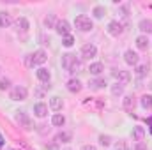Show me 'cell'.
<instances>
[{
    "label": "cell",
    "instance_id": "obj_1",
    "mask_svg": "<svg viewBox=\"0 0 152 150\" xmlns=\"http://www.w3.org/2000/svg\"><path fill=\"white\" fill-rule=\"evenodd\" d=\"M75 25H76V28H78V30H81V32H90V30L94 28V23H92V20H90L88 16H85V14H80V16H76Z\"/></svg>",
    "mask_w": 152,
    "mask_h": 150
},
{
    "label": "cell",
    "instance_id": "obj_2",
    "mask_svg": "<svg viewBox=\"0 0 152 150\" xmlns=\"http://www.w3.org/2000/svg\"><path fill=\"white\" fill-rule=\"evenodd\" d=\"M27 95H28V90H27L25 87H21V85L14 87V88L11 90V99H12V101H25Z\"/></svg>",
    "mask_w": 152,
    "mask_h": 150
},
{
    "label": "cell",
    "instance_id": "obj_3",
    "mask_svg": "<svg viewBox=\"0 0 152 150\" xmlns=\"http://www.w3.org/2000/svg\"><path fill=\"white\" fill-rule=\"evenodd\" d=\"M16 122H18L20 127H23L25 131H30V129H32V120H30V117H28L25 111H18V115H16Z\"/></svg>",
    "mask_w": 152,
    "mask_h": 150
},
{
    "label": "cell",
    "instance_id": "obj_4",
    "mask_svg": "<svg viewBox=\"0 0 152 150\" xmlns=\"http://www.w3.org/2000/svg\"><path fill=\"white\" fill-rule=\"evenodd\" d=\"M55 30H57V34H60L62 37H66V36H69V32H71V25H69L67 20H60V21H57Z\"/></svg>",
    "mask_w": 152,
    "mask_h": 150
},
{
    "label": "cell",
    "instance_id": "obj_5",
    "mask_svg": "<svg viewBox=\"0 0 152 150\" xmlns=\"http://www.w3.org/2000/svg\"><path fill=\"white\" fill-rule=\"evenodd\" d=\"M113 78L120 83V85H127L129 81H131V74H129V71H120V69H115L113 73Z\"/></svg>",
    "mask_w": 152,
    "mask_h": 150
},
{
    "label": "cell",
    "instance_id": "obj_6",
    "mask_svg": "<svg viewBox=\"0 0 152 150\" xmlns=\"http://www.w3.org/2000/svg\"><path fill=\"white\" fill-rule=\"evenodd\" d=\"M76 62V57L73 53H66V55H62V67L66 69V71H71V67L75 66Z\"/></svg>",
    "mask_w": 152,
    "mask_h": 150
},
{
    "label": "cell",
    "instance_id": "obj_7",
    "mask_svg": "<svg viewBox=\"0 0 152 150\" xmlns=\"http://www.w3.org/2000/svg\"><path fill=\"white\" fill-rule=\"evenodd\" d=\"M122 32H124V28H122V23L120 21H110V25H108V34L110 36L118 37Z\"/></svg>",
    "mask_w": 152,
    "mask_h": 150
},
{
    "label": "cell",
    "instance_id": "obj_8",
    "mask_svg": "<svg viewBox=\"0 0 152 150\" xmlns=\"http://www.w3.org/2000/svg\"><path fill=\"white\" fill-rule=\"evenodd\" d=\"M97 55V48L94 46V44H85L83 48H81V57L83 58H92V57H96Z\"/></svg>",
    "mask_w": 152,
    "mask_h": 150
},
{
    "label": "cell",
    "instance_id": "obj_9",
    "mask_svg": "<svg viewBox=\"0 0 152 150\" xmlns=\"http://www.w3.org/2000/svg\"><path fill=\"white\" fill-rule=\"evenodd\" d=\"M124 60H126V64H129V66H136V64H138V53L133 51V50H127V51L124 53Z\"/></svg>",
    "mask_w": 152,
    "mask_h": 150
},
{
    "label": "cell",
    "instance_id": "obj_10",
    "mask_svg": "<svg viewBox=\"0 0 152 150\" xmlns=\"http://www.w3.org/2000/svg\"><path fill=\"white\" fill-rule=\"evenodd\" d=\"M122 106H124V110H126V111L133 113L134 106H136V101H134V97H133V95H126V97H124V101H122Z\"/></svg>",
    "mask_w": 152,
    "mask_h": 150
},
{
    "label": "cell",
    "instance_id": "obj_11",
    "mask_svg": "<svg viewBox=\"0 0 152 150\" xmlns=\"http://www.w3.org/2000/svg\"><path fill=\"white\" fill-rule=\"evenodd\" d=\"M32 58H34V66H39V64H44V62H46L48 55H46L44 50H37V51L32 55Z\"/></svg>",
    "mask_w": 152,
    "mask_h": 150
},
{
    "label": "cell",
    "instance_id": "obj_12",
    "mask_svg": "<svg viewBox=\"0 0 152 150\" xmlns=\"http://www.w3.org/2000/svg\"><path fill=\"white\" fill-rule=\"evenodd\" d=\"M34 113H36V117H39V118H44L48 115V106L44 103H37L34 106Z\"/></svg>",
    "mask_w": 152,
    "mask_h": 150
},
{
    "label": "cell",
    "instance_id": "obj_13",
    "mask_svg": "<svg viewBox=\"0 0 152 150\" xmlns=\"http://www.w3.org/2000/svg\"><path fill=\"white\" fill-rule=\"evenodd\" d=\"M11 23H12L11 14H9V12H5V11H0V27H2V28H7Z\"/></svg>",
    "mask_w": 152,
    "mask_h": 150
},
{
    "label": "cell",
    "instance_id": "obj_14",
    "mask_svg": "<svg viewBox=\"0 0 152 150\" xmlns=\"http://www.w3.org/2000/svg\"><path fill=\"white\" fill-rule=\"evenodd\" d=\"M37 78H39V81H42V83H50L51 74H50V71H48V69L39 67V69H37Z\"/></svg>",
    "mask_w": 152,
    "mask_h": 150
},
{
    "label": "cell",
    "instance_id": "obj_15",
    "mask_svg": "<svg viewBox=\"0 0 152 150\" xmlns=\"http://www.w3.org/2000/svg\"><path fill=\"white\" fill-rule=\"evenodd\" d=\"M67 90L73 92V94H78V92L81 90V83H80L78 79H75V78L69 79V81H67Z\"/></svg>",
    "mask_w": 152,
    "mask_h": 150
},
{
    "label": "cell",
    "instance_id": "obj_16",
    "mask_svg": "<svg viewBox=\"0 0 152 150\" xmlns=\"http://www.w3.org/2000/svg\"><path fill=\"white\" fill-rule=\"evenodd\" d=\"M50 108H51L53 111H60V110H62V99L57 97V95L51 97V99H50Z\"/></svg>",
    "mask_w": 152,
    "mask_h": 150
},
{
    "label": "cell",
    "instance_id": "obj_17",
    "mask_svg": "<svg viewBox=\"0 0 152 150\" xmlns=\"http://www.w3.org/2000/svg\"><path fill=\"white\" fill-rule=\"evenodd\" d=\"M143 138H145V129H143V127H140V125H136V127L133 129V140L142 141Z\"/></svg>",
    "mask_w": 152,
    "mask_h": 150
},
{
    "label": "cell",
    "instance_id": "obj_18",
    "mask_svg": "<svg viewBox=\"0 0 152 150\" xmlns=\"http://www.w3.org/2000/svg\"><path fill=\"white\" fill-rule=\"evenodd\" d=\"M88 71H90V74H101L103 71H104V66L101 64V62H94V64H90V67H88Z\"/></svg>",
    "mask_w": 152,
    "mask_h": 150
},
{
    "label": "cell",
    "instance_id": "obj_19",
    "mask_svg": "<svg viewBox=\"0 0 152 150\" xmlns=\"http://www.w3.org/2000/svg\"><path fill=\"white\" fill-rule=\"evenodd\" d=\"M88 87H90L92 90H101V88H104V87H106V81H104V79H101V78H99V79H92V81L88 83Z\"/></svg>",
    "mask_w": 152,
    "mask_h": 150
},
{
    "label": "cell",
    "instance_id": "obj_20",
    "mask_svg": "<svg viewBox=\"0 0 152 150\" xmlns=\"http://www.w3.org/2000/svg\"><path fill=\"white\" fill-rule=\"evenodd\" d=\"M51 124H53V125H57V127H62V125L66 124V117H64L62 113H55V115H53V118H51Z\"/></svg>",
    "mask_w": 152,
    "mask_h": 150
},
{
    "label": "cell",
    "instance_id": "obj_21",
    "mask_svg": "<svg viewBox=\"0 0 152 150\" xmlns=\"http://www.w3.org/2000/svg\"><path fill=\"white\" fill-rule=\"evenodd\" d=\"M71 138H73V136H71V133L62 131V133H58V134H57V138H55V140H57V143H69V141H71Z\"/></svg>",
    "mask_w": 152,
    "mask_h": 150
},
{
    "label": "cell",
    "instance_id": "obj_22",
    "mask_svg": "<svg viewBox=\"0 0 152 150\" xmlns=\"http://www.w3.org/2000/svg\"><path fill=\"white\" fill-rule=\"evenodd\" d=\"M136 46H138L140 50H147V48H149V39H147V36L136 37Z\"/></svg>",
    "mask_w": 152,
    "mask_h": 150
},
{
    "label": "cell",
    "instance_id": "obj_23",
    "mask_svg": "<svg viewBox=\"0 0 152 150\" xmlns=\"http://www.w3.org/2000/svg\"><path fill=\"white\" fill-rule=\"evenodd\" d=\"M16 27H18L21 32H27V30H28V20H27V18H18Z\"/></svg>",
    "mask_w": 152,
    "mask_h": 150
},
{
    "label": "cell",
    "instance_id": "obj_24",
    "mask_svg": "<svg viewBox=\"0 0 152 150\" xmlns=\"http://www.w3.org/2000/svg\"><path fill=\"white\" fill-rule=\"evenodd\" d=\"M142 106H143L145 110H151L152 108V95L151 94H145V95L142 97Z\"/></svg>",
    "mask_w": 152,
    "mask_h": 150
},
{
    "label": "cell",
    "instance_id": "obj_25",
    "mask_svg": "<svg viewBox=\"0 0 152 150\" xmlns=\"http://www.w3.org/2000/svg\"><path fill=\"white\" fill-rule=\"evenodd\" d=\"M92 14H94L97 20H101V18L106 14V11H104V7H103V5H96V7H94V11H92Z\"/></svg>",
    "mask_w": 152,
    "mask_h": 150
},
{
    "label": "cell",
    "instance_id": "obj_26",
    "mask_svg": "<svg viewBox=\"0 0 152 150\" xmlns=\"http://www.w3.org/2000/svg\"><path fill=\"white\" fill-rule=\"evenodd\" d=\"M50 88H51V85H50V83H44L42 87L36 88V95H37V97H42V95H44V94H46V92H48Z\"/></svg>",
    "mask_w": 152,
    "mask_h": 150
},
{
    "label": "cell",
    "instance_id": "obj_27",
    "mask_svg": "<svg viewBox=\"0 0 152 150\" xmlns=\"http://www.w3.org/2000/svg\"><path fill=\"white\" fill-rule=\"evenodd\" d=\"M140 30H142V32H151L152 30V21L151 20H143V21H140Z\"/></svg>",
    "mask_w": 152,
    "mask_h": 150
},
{
    "label": "cell",
    "instance_id": "obj_28",
    "mask_svg": "<svg viewBox=\"0 0 152 150\" xmlns=\"http://www.w3.org/2000/svg\"><path fill=\"white\" fill-rule=\"evenodd\" d=\"M112 94L113 95H122L124 94V85H120V83H115V85H112Z\"/></svg>",
    "mask_w": 152,
    "mask_h": 150
},
{
    "label": "cell",
    "instance_id": "obj_29",
    "mask_svg": "<svg viewBox=\"0 0 152 150\" xmlns=\"http://www.w3.org/2000/svg\"><path fill=\"white\" fill-rule=\"evenodd\" d=\"M62 44L66 46V48H71L73 44H75V37L69 34V36H66V37H62Z\"/></svg>",
    "mask_w": 152,
    "mask_h": 150
},
{
    "label": "cell",
    "instance_id": "obj_30",
    "mask_svg": "<svg viewBox=\"0 0 152 150\" xmlns=\"http://www.w3.org/2000/svg\"><path fill=\"white\" fill-rule=\"evenodd\" d=\"M44 25H46L48 28H53V27H55V14H50V16L44 20Z\"/></svg>",
    "mask_w": 152,
    "mask_h": 150
},
{
    "label": "cell",
    "instance_id": "obj_31",
    "mask_svg": "<svg viewBox=\"0 0 152 150\" xmlns=\"http://www.w3.org/2000/svg\"><path fill=\"white\" fill-rule=\"evenodd\" d=\"M147 71H149L147 66H138V67H136V76H138V78H143V76L147 74Z\"/></svg>",
    "mask_w": 152,
    "mask_h": 150
},
{
    "label": "cell",
    "instance_id": "obj_32",
    "mask_svg": "<svg viewBox=\"0 0 152 150\" xmlns=\"http://www.w3.org/2000/svg\"><path fill=\"white\" fill-rule=\"evenodd\" d=\"M99 141H101V145L108 147V145L112 143V138H110V136H104V134H101V136H99Z\"/></svg>",
    "mask_w": 152,
    "mask_h": 150
},
{
    "label": "cell",
    "instance_id": "obj_33",
    "mask_svg": "<svg viewBox=\"0 0 152 150\" xmlns=\"http://www.w3.org/2000/svg\"><path fill=\"white\" fill-rule=\"evenodd\" d=\"M9 87H11V81H9L7 78H2V79H0V90H7Z\"/></svg>",
    "mask_w": 152,
    "mask_h": 150
},
{
    "label": "cell",
    "instance_id": "obj_34",
    "mask_svg": "<svg viewBox=\"0 0 152 150\" xmlns=\"http://www.w3.org/2000/svg\"><path fill=\"white\" fill-rule=\"evenodd\" d=\"M134 150H147V145H145L143 141H138L136 147H134Z\"/></svg>",
    "mask_w": 152,
    "mask_h": 150
},
{
    "label": "cell",
    "instance_id": "obj_35",
    "mask_svg": "<svg viewBox=\"0 0 152 150\" xmlns=\"http://www.w3.org/2000/svg\"><path fill=\"white\" fill-rule=\"evenodd\" d=\"M115 150H126V141H118L115 145Z\"/></svg>",
    "mask_w": 152,
    "mask_h": 150
},
{
    "label": "cell",
    "instance_id": "obj_36",
    "mask_svg": "<svg viewBox=\"0 0 152 150\" xmlns=\"http://www.w3.org/2000/svg\"><path fill=\"white\" fill-rule=\"evenodd\" d=\"M48 150H58V143L55 141V143H50L48 145Z\"/></svg>",
    "mask_w": 152,
    "mask_h": 150
},
{
    "label": "cell",
    "instance_id": "obj_37",
    "mask_svg": "<svg viewBox=\"0 0 152 150\" xmlns=\"http://www.w3.org/2000/svg\"><path fill=\"white\" fill-rule=\"evenodd\" d=\"M81 150H96V147H92V145H85Z\"/></svg>",
    "mask_w": 152,
    "mask_h": 150
},
{
    "label": "cell",
    "instance_id": "obj_38",
    "mask_svg": "<svg viewBox=\"0 0 152 150\" xmlns=\"http://www.w3.org/2000/svg\"><path fill=\"white\" fill-rule=\"evenodd\" d=\"M66 150H71V149H66Z\"/></svg>",
    "mask_w": 152,
    "mask_h": 150
}]
</instances>
